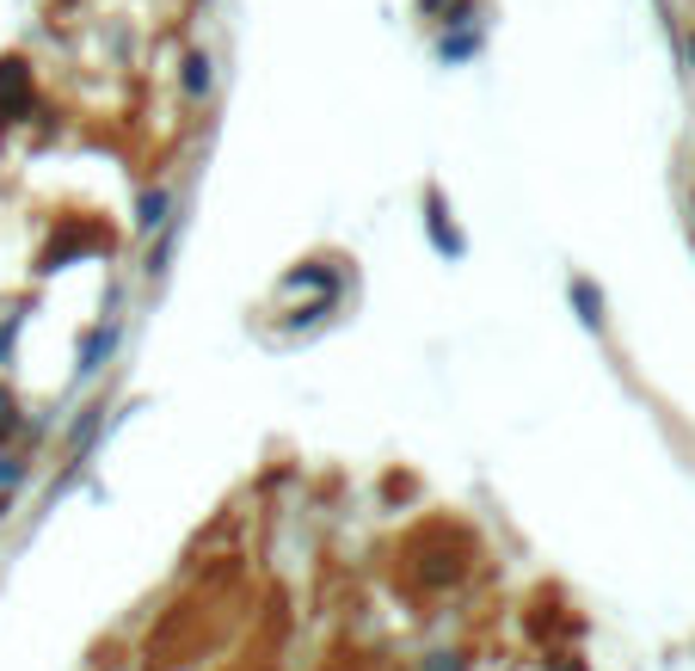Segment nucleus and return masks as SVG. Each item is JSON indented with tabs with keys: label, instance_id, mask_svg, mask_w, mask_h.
<instances>
[{
	"label": "nucleus",
	"instance_id": "f257e3e1",
	"mask_svg": "<svg viewBox=\"0 0 695 671\" xmlns=\"http://www.w3.org/2000/svg\"><path fill=\"white\" fill-rule=\"evenodd\" d=\"M0 406H13V401H7V394H0Z\"/></svg>",
	"mask_w": 695,
	"mask_h": 671
}]
</instances>
